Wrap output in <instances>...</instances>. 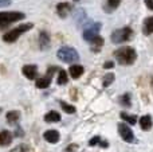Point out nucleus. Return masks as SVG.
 Here are the masks:
<instances>
[{
  "label": "nucleus",
  "mask_w": 153,
  "mask_h": 152,
  "mask_svg": "<svg viewBox=\"0 0 153 152\" xmlns=\"http://www.w3.org/2000/svg\"><path fill=\"white\" fill-rule=\"evenodd\" d=\"M45 121L46 123H58V121H61V115L55 110H50L45 115Z\"/></svg>",
  "instance_id": "nucleus-16"
},
{
  "label": "nucleus",
  "mask_w": 153,
  "mask_h": 152,
  "mask_svg": "<svg viewBox=\"0 0 153 152\" xmlns=\"http://www.w3.org/2000/svg\"><path fill=\"white\" fill-rule=\"evenodd\" d=\"M120 3H121V0H108L109 11H110V10H116V8L120 5Z\"/></svg>",
  "instance_id": "nucleus-25"
},
{
  "label": "nucleus",
  "mask_w": 153,
  "mask_h": 152,
  "mask_svg": "<svg viewBox=\"0 0 153 152\" xmlns=\"http://www.w3.org/2000/svg\"><path fill=\"white\" fill-rule=\"evenodd\" d=\"M26 18L23 12H16V11H8V12H0V27L8 26L11 23L19 22Z\"/></svg>",
  "instance_id": "nucleus-5"
},
{
  "label": "nucleus",
  "mask_w": 153,
  "mask_h": 152,
  "mask_svg": "<svg viewBox=\"0 0 153 152\" xmlns=\"http://www.w3.org/2000/svg\"><path fill=\"white\" fill-rule=\"evenodd\" d=\"M71 8H73L71 4H69V3H59V4L56 5V12H58V15L61 16V18H66L70 13Z\"/></svg>",
  "instance_id": "nucleus-12"
},
{
  "label": "nucleus",
  "mask_w": 153,
  "mask_h": 152,
  "mask_svg": "<svg viewBox=\"0 0 153 152\" xmlns=\"http://www.w3.org/2000/svg\"><path fill=\"white\" fill-rule=\"evenodd\" d=\"M56 57L61 59L65 63H73V62H76L79 59V54L78 51L75 50L74 47H70V46H63L58 50L56 53Z\"/></svg>",
  "instance_id": "nucleus-3"
},
{
  "label": "nucleus",
  "mask_w": 153,
  "mask_h": 152,
  "mask_svg": "<svg viewBox=\"0 0 153 152\" xmlns=\"http://www.w3.org/2000/svg\"><path fill=\"white\" fill-rule=\"evenodd\" d=\"M11 4V0H0V7H7Z\"/></svg>",
  "instance_id": "nucleus-30"
},
{
  "label": "nucleus",
  "mask_w": 153,
  "mask_h": 152,
  "mask_svg": "<svg viewBox=\"0 0 153 152\" xmlns=\"http://www.w3.org/2000/svg\"><path fill=\"white\" fill-rule=\"evenodd\" d=\"M69 74L71 75V78L76 80V78H79L83 74V67H82L81 65H71L69 69Z\"/></svg>",
  "instance_id": "nucleus-14"
},
{
  "label": "nucleus",
  "mask_w": 153,
  "mask_h": 152,
  "mask_svg": "<svg viewBox=\"0 0 153 152\" xmlns=\"http://www.w3.org/2000/svg\"><path fill=\"white\" fill-rule=\"evenodd\" d=\"M15 135H16V136H18V135H19V136H22V135H23V132H22V129H16Z\"/></svg>",
  "instance_id": "nucleus-32"
},
{
  "label": "nucleus",
  "mask_w": 153,
  "mask_h": 152,
  "mask_svg": "<svg viewBox=\"0 0 153 152\" xmlns=\"http://www.w3.org/2000/svg\"><path fill=\"white\" fill-rule=\"evenodd\" d=\"M76 148H78V145L76 144H70L66 147V150H65V152H75Z\"/></svg>",
  "instance_id": "nucleus-28"
},
{
  "label": "nucleus",
  "mask_w": 153,
  "mask_h": 152,
  "mask_svg": "<svg viewBox=\"0 0 153 152\" xmlns=\"http://www.w3.org/2000/svg\"><path fill=\"white\" fill-rule=\"evenodd\" d=\"M114 57L120 65H132L137 58V53L133 47H121L114 51Z\"/></svg>",
  "instance_id": "nucleus-1"
},
{
  "label": "nucleus",
  "mask_w": 153,
  "mask_h": 152,
  "mask_svg": "<svg viewBox=\"0 0 153 152\" xmlns=\"http://www.w3.org/2000/svg\"><path fill=\"white\" fill-rule=\"evenodd\" d=\"M133 37V30L130 27H124V28H118L111 34V42L120 45V43H124L130 40Z\"/></svg>",
  "instance_id": "nucleus-4"
},
{
  "label": "nucleus",
  "mask_w": 153,
  "mask_h": 152,
  "mask_svg": "<svg viewBox=\"0 0 153 152\" xmlns=\"http://www.w3.org/2000/svg\"><path fill=\"white\" fill-rule=\"evenodd\" d=\"M143 32H144V35L153 34V16H149V18H146L145 20H144Z\"/></svg>",
  "instance_id": "nucleus-15"
},
{
  "label": "nucleus",
  "mask_w": 153,
  "mask_h": 152,
  "mask_svg": "<svg viewBox=\"0 0 153 152\" xmlns=\"http://www.w3.org/2000/svg\"><path fill=\"white\" fill-rule=\"evenodd\" d=\"M12 133L10 131H0V147H7L12 143Z\"/></svg>",
  "instance_id": "nucleus-11"
},
{
  "label": "nucleus",
  "mask_w": 153,
  "mask_h": 152,
  "mask_svg": "<svg viewBox=\"0 0 153 152\" xmlns=\"http://www.w3.org/2000/svg\"><path fill=\"white\" fill-rule=\"evenodd\" d=\"M0 112H1V108H0Z\"/></svg>",
  "instance_id": "nucleus-33"
},
{
  "label": "nucleus",
  "mask_w": 153,
  "mask_h": 152,
  "mask_svg": "<svg viewBox=\"0 0 153 152\" xmlns=\"http://www.w3.org/2000/svg\"><path fill=\"white\" fill-rule=\"evenodd\" d=\"M61 108L66 113H69V115L75 113V107H74V105H70V104H67V102H65V101H61Z\"/></svg>",
  "instance_id": "nucleus-23"
},
{
  "label": "nucleus",
  "mask_w": 153,
  "mask_h": 152,
  "mask_svg": "<svg viewBox=\"0 0 153 152\" xmlns=\"http://www.w3.org/2000/svg\"><path fill=\"white\" fill-rule=\"evenodd\" d=\"M101 143H102V140H101V137H100V136H95V137H93V139L89 142V145H90V147H94V145L101 144Z\"/></svg>",
  "instance_id": "nucleus-26"
},
{
  "label": "nucleus",
  "mask_w": 153,
  "mask_h": 152,
  "mask_svg": "<svg viewBox=\"0 0 153 152\" xmlns=\"http://www.w3.org/2000/svg\"><path fill=\"white\" fill-rule=\"evenodd\" d=\"M144 1H145L146 7H148L151 11H153V0H144Z\"/></svg>",
  "instance_id": "nucleus-29"
},
{
  "label": "nucleus",
  "mask_w": 153,
  "mask_h": 152,
  "mask_svg": "<svg viewBox=\"0 0 153 152\" xmlns=\"http://www.w3.org/2000/svg\"><path fill=\"white\" fill-rule=\"evenodd\" d=\"M101 30V23L90 24L89 27H85L83 30V39L87 42H91L95 37H98V32Z\"/></svg>",
  "instance_id": "nucleus-8"
},
{
  "label": "nucleus",
  "mask_w": 153,
  "mask_h": 152,
  "mask_svg": "<svg viewBox=\"0 0 153 152\" xmlns=\"http://www.w3.org/2000/svg\"><path fill=\"white\" fill-rule=\"evenodd\" d=\"M118 133H120V136L122 137V140L124 142H126V143H134V133H133V131L128 127V124H125V123H120L118 125Z\"/></svg>",
  "instance_id": "nucleus-6"
},
{
  "label": "nucleus",
  "mask_w": 153,
  "mask_h": 152,
  "mask_svg": "<svg viewBox=\"0 0 153 152\" xmlns=\"http://www.w3.org/2000/svg\"><path fill=\"white\" fill-rule=\"evenodd\" d=\"M10 152H27V145L20 144V145H18V147L12 148V150H11Z\"/></svg>",
  "instance_id": "nucleus-27"
},
{
  "label": "nucleus",
  "mask_w": 153,
  "mask_h": 152,
  "mask_svg": "<svg viewBox=\"0 0 153 152\" xmlns=\"http://www.w3.org/2000/svg\"><path fill=\"white\" fill-rule=\"evenodd\" d=\"M7 121L10 124H13V123H16V121H19V118H20V113L18 112V110H11V112H8L7 113Z\"/></svg>",
  "instance_id": "nucleus-19"
},
{
  "label": "nucleus",
  "mask_w": 153,
  "mask_h": 152,
  "mask_svg": "<svg viewBox=\"0 0 153 152\" xmlns=\"http://www.w3.org/2000/svg\"><path fill=\"white\" fill-rule=\"evenodd\" d=\"M39 47L40 50H47L50 47V35L47 34L46 31H42L39 34Z\"/></svg>",
  "instance_id": "nucleus-13"
},
{
  "label": "nucleus",
  "mask_w": 153,
  "mask_h": 152,
  "mask_svg": "<svg viewBox=\"0 0 153 152\" xmlns=\"http://www.w3.org/2000/svg\"><path fill=\"white\" fill-rule=\"evenodd\" d=\"M90 45H91V51H94V53H98V51L102 48L103 46V39L98 35V37H95L94 39L90 42Z\"/></svg>",
  "instance_id": "nucleus-17"
},
{
  "label": "nucleus",
  "mask_w": 153,
  "mask_h": 152,
  "mask_svg": "<svg viewBox=\"0 0 153 152\" xmlns=\"http://www.w3.org/2000/svg\"><path fill=\"white\" fill-rule=\"evenodd\" d=\"M22 73L28 80H36L38 77V69L35 65H24L23 69H22Z\"/></svg>",
  "instance_id": "nucleus-9"
},
{
  "label": "nucleus",
  "mask_w": 153,
  "mask_h": 152,
  "mask_svg": "<svg viewBox=\"0 0 153 152\" xmlns=\"http://www.w3.org/2000/svg\"><path fill=\"white\" fill-rule=\"evenodd\" d=\"M55 70H56L55 66L48 67L47 74H46L45 77H42V78H38L36 82H35V86H36L38 89H46V88H48V86H50V83H51V78H53V74H54V72H55Z\"/></svg>",
  "instance_id": "nucleus-7"
},
{
  "label": "nucleus",
  "mask_w": 153,
  "mask_h": 152,
  "mask_svg": "<svg viewBox=\"0 0 153 152\" xmlns=\"http://www.w3.org/2000/svg\"><path fill=\"white\" fill-rule=\"evenodd\" d=\"M111 67H114V62H106L103 65V69H111Z\"/></svg>",
  "instance_id": "nucleus-31"
},
{
  "label": "nucleus",
  "mask_w": 153,
  "mask_h": 152,
  "mask_svg": "<svg viewBox=\"0 0 153 152\" xmlns=\"http://www.w3.org/2000/svg\"><path fill=\"white\" fill-rule=\"evenodd\" d=\"M46 142H48L50 144H55V143L59 142V132L55 131V129H50V131H46L45 135H43Z\"/></svg>",
  "instance_id": "nucleus-10"
},
{
  "label": "nucleus",
  "mask_w": 153,
  "mask_h": 152,
  "mask_svg": "<svg viewBox=\"0 0 153 152\" xmlns=\"http://www.w3.org/2000/svg\"><path fill=\"white\" fill-rule=\"evenodd\" d=\"M32 27H34V24H32V23L20 24V26L12 28L11 31H8L7 34H4V37H3V40H4V42H7V43H13L15 40H18V38L20 37V35H23L24 32H27L28 30H31Z\"/></svg>",
  "instance_id": "nucleus-2"
},
{
  "label": "nucleus",
  "mask_w": 153,
  "mask_h": 152,
  "mask_svg": "<svg viewBox=\"0 0 153 152\" xmlns=\"http://www.w3.org/2000/svg\"><path fill=\"white\" fill-rule=\"evenodd\" d=\"M140 125L144 131H149V129L152 128V117L148 116V115L143 116V117L140 118Z\"/></svg>",
  "instance_id": "nucleus-18"
},
{
  "label": "nucleus",
  "mask_w": 153,
  "mask_h": 152,
  "mask_svg": "<svg viewBox=\"0 0 153 152\" xmlns=\"http://www.w3.org/2000/svg\"><path fill=\"white\" fill-rule=\"evenodd\" d=\"M113 81H114V74L113 73H108V74H105V77L102 80V85L105 88H108V86H110L113 83Z\"/></svg>",
  "instance_id": "nucleus-22"
},
{
  "label": "nucleus",
  "mask_w": 153,
  "mask_h": 152,
  "mask_svg": "<svg viewBox=\"0 0 153 152\" xmlns=\"http://www.w3.org/2000/svg\"><path fill=\"white\" fill-rule=\"evenodd\" d=\"M120 102H121V105H124V107H130V94L126 93V94H124V96H121Z\"/></svg>",
  "instance_id": "nucleus-24"
},
{
  "label": "nucleus",
  "mask_w": 153,
  "mask_h": 152,
  "mask_svg": "<svg viewBox=\"0 0 153 152\" xmlns=\"http://www.w3.org/2000/svg\"><path fill=\"white\" fill-rule=\"evenodd\" d=\"M67 81H69L67 73L65 72V70H59V73H58V83L59 85H66Z\"/></svg>",
  "instance_id": "nucleus-21"
},
{
  "label": "nucleus",
  "mask_w": 153,
  "mask_h": 152,
  "mask_svg": "<svg viewBox=\"0 0 153 152\" xmlns=\"http://www.w3.org/2000/svg\"><path fill=\"white\" fill-rule=\"evenodd\" d=\"M74 1H78V0H74Z\"/></svg>",
  "instance_id": "nucleus-34"
},
{
  "label": "nucleus",
  "mask_w": 153,
  "mask_h": 152,
  "mask_svg": "<svg viewBox=\"0 0 153 152\" xmlns=\"http://www.w3.org/2000/svg\"><path fill=\"white\" fill-rule=\"evenodd\" d=\"M121 118L125 121V123H128V124H130V125H134L136 123H137V118H136V116H132V115H128V113H125V112H122L121 115Z\"/></svg>",
  "instance_id": "nucleus-20"
}]
</instances>
